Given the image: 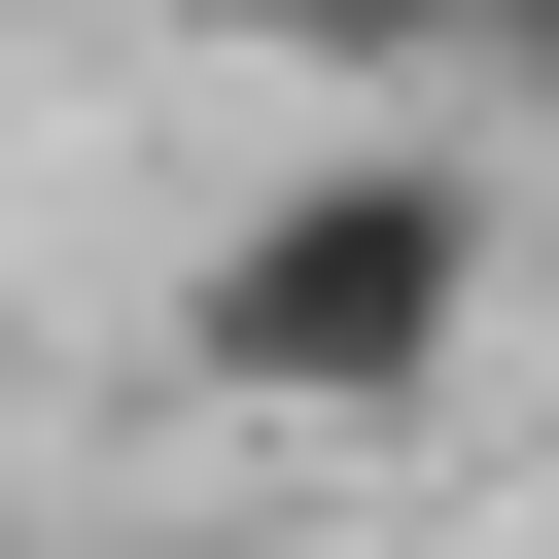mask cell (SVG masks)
Returning <instances> with one entry per match:
<instances>
[{
  "label": "cell",
  "mask_w": 559,
  "mask_h": 559,
  "mask_svg": "<svg viewBox=\"0 0 559 559\" xmlns=\"http://www.w3.org/2000/svg\"><path fill=\"white\" fill-rule=\"evenodd\" d=\"M175 349H210V419H419L489 349V175L454 140H314L280 210H210Z\"/></svg>",
  "instance_id": "obj_1"
},
{
  "label": "cell",
  "mask_w": 559,
  "mask_h": 559,
  "mask_svg": "<svg viewBox=\"0 0 559 559\" xmlns=\"http://www.w3.org/2000/svg\"><path fill=\"white\" fill-rule=\"evenodd\" d=\"M280 70H489V0H245Z\"/></svg>",
  "instance_id": "obj_2"
},
{
  "label": "cell",
  "mask_w": 559,
  "mask_h": 559,
  "mask_svg": "<svg viewBox=\"0 0 559 559\" xmlns=\"http://www.w3.org/2000/svg\"><path fill=\"white\" fill-rule=\"evenodd\" d=\"M489 70H524V105H559V0H489Z\"/></svg>",
  "instance_id": "obj_3"
}]
</instances>
